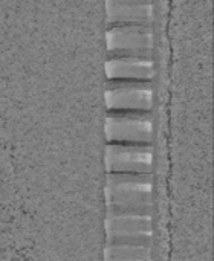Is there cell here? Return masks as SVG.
<instances>
[{"label": "cell", "instance_id": "6", "mask_svg": "<svg viewBox=\"0 0 214 261\" xmlns=\"http://www.w3.org/2000/svg\"><path fill=\"white\" fill-rule=\"evenodd\" d=\"M153 162L152 144H107L104 150L106 173L150 174Z\"/></svg>", "mask_w": 214, "mask_h": 261}, {"label": "cell", "instance_id": "7", "mask_svg": "<svg viewBox=\"0 0 214 261\" xmlns=\"http://www.w3.org/2000/svg\"><path fill=\"white\" fill-rule=\"evenodd\" d=\"M107 81H150L153 76L152 57L110 55L106 58Z\"/></svg>", "mask_w": 214, "mask_h": 261}, {"label": "cell", "instance_id": "1", "mask_svg": "<svg viewBox=\"0 0 214 261\" xmlns=\"http://www.w3.org/2000/svg\"><path fill=\"white\" fill-rule=\"evenodd\" d=\"M152 188V174L106 173V211L150 216Z\"/></svg>", "mask_w": 214, "mask_h": 261}, {"label": "cell", "instance_id": "4", "mask_svg": "<svg viewBox=\"0 0 214 261\" xmlns=\"http://www.w3.org/2000/svg\"><path fill=\"white\" fill-rule=\"evenodd\" d=\"M107 57H152L153 31L150 24H113L106 29Z\"/></svg>", "mask_w": 214, "mask_h": 261}, {"label": "cell", "instance_id": "9", "mask_svg": "<svg viewBox=\"0 0 214 261\" xmlns=\"http://www.w3.org/2000/svg\"><path fill=\"white\" fill-rule=\"evenodd\" d=\"M103 261H152L150 245H104Z\"/></svg>", "mask_w": 214, "mask_h": 261}, {"label": "cell", "instance_id": "5", "mask_svg": "<svg viewBox=\"0 0 214 261\" xmlns=\"http://www.w3.org/2000/svg\"><path fill=\"white\" fill-rule=\"evenodd\" d=\"M104 99L107 112H150L153 86L150 81H107Z\"/></svg>", "mask_w": 214, "mask_h": 261}, {"label": "cell", "instance_id": "3", "mask_svg": "<svg viewBox=\"0 0 214 261\" xmlns=\"http://www.w3.org/2000/svg\"><path fill=\"white\" fill-rule=\"evenodd\" d=\"M104 245H150L152 217L146 214L106 211Z\"/></svg>", "mask_w": 214, "mask_h": 261}, {"label": "cell", "instance_id": "2", "mask_svg": "<svg viewBox=\"0 0 214 261\" xmlns=\"http://www.w3.org/2000/svg\"><path fill=\"white\" fill-rule=\"evenodd\" d=\"M152 132L150 112H107L104 119L107 144H150Z\"/></svg>", "mask_w": 214, "mask_h": 261}, {"label": "cell", "instance_id": "8", "mask_svg": "<svg viewBox=\"0 0 214 261\" xmlns=\"http://www.w3.org/2000/svg\"><path fill=\"white\" fill-rule=\"evenodd\" d=\"M106 23L113 24H150L153 5L141 2H107Z\"/></svg>", "mask_w": 214, "mask_h": 261}]
</instances>
